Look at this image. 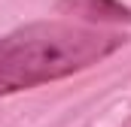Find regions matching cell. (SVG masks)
I'll return each mask as SVG.
<instances>
[{
    "mask_svg": "<svg viewBox=\"0 0 131 127\" xmlns=\"http://www.w3.org/2000/svg\"><path fill=\"white\" fill-rule=\"evenodd\" d=\"M125 36L76 27L61 21H37L0 39V97L67 79L110 58Z\"/></svg>",
    "mask_w": 131,
    "mask_h": 127,
    "instance_id": "cell-1",
    "label": "cell"
},
{
    "mask_svg": "<svg viewBox=\"0 0 131 127\" xmlns=\"http://www.w3.org/2000/svg\"><path fill=\"white\" fill-rule=\"evenodd\" d=\"M58 9L85 21H131V9L119 0H61Z\"/></svg>",
    "mask_w": 131,
    "mask_h": 127,
    "instance_id": "cell-2",
    "label": "cell"
}]
</instances>
